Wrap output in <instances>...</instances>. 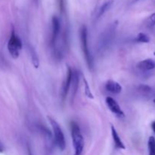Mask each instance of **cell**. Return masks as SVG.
Returning <instances> with one entry per match:
<instances>
[{
    "label": "cell",
    "instance_id": "cell-1",
    "mask_svg": "<svg viewBox=\"0 0 155 155\" xmlns=\"http://www.w3.org/2000/svg\"><path fill=\"white\" fill-rule=\"evenodd\" d=\"M71 132L74 148V155H81L84 148V139L81 133L80 127L74 121L71 123Z\"/></svg>",
    "mask_w": 155,
    "mask_h": 155
},
{
    "label": "cell",
    "instance_id": "cell-2",
    "mask_svg": "<svg viewBox=\"0 0 155 155\" xmlns=\"http://www.w3.org/2000/svg\"><path fill=\"white\" fill-rule=\"evenodd\" d=\"M80 42H81L82 51H83L86 64L89 69H92L93 68V59H92V56L88 46L87 28L86 26H83L80 29Z\"/></svg>",
    "mask_w": 155,
    "mask_h": 155
},
{
    "label": "cell",
    "instance_id": "cell-3",
    "mask_svg": "<svg viewBox=\"0 0 155 155\" xmlns=\"http://www.w3.org/2000/svg\"><path fill=\"white\" fill-rule=\"evenodd\" d=\"M115 30H116V24H113L101 33L98 44V50L100 51L103 52L110 47L115 36Z\"/></svg>",
    "mask_w": 155,
    "mask_h": 155
},
{
    "label": "cell",
    "instance_id": "cell-4",
    "mask_svg": "<svg viewBox=\"0 0 155 155\" xmlns=\"http://www.w3.org/2000/svg\"><path fill=\"white\" fill-rule=\"evenodd\" d=\"M48 119L49 120L50 124H51V128H52L56 145L61 151H64L66 148V141H65V137L63 131H62L60 125L57 123V121L54 120L51 117H48Z\"/></svg>",
    "mask_w": 155,
    "mask_h": 155
},
{
    "label": "cell",
    "instance_id": "cell-5",
    "mask_svg": "<svg viewBox=\"0 0 155 155\" xmlns=\"http://www.w3.org/2000/svg\"><path fill=\"white\" fill-rule=\"evenodd\" d=\"M21 48H22V42L18 36H17L15 30H12L10 39L8 42V50L11 56L15 59L18 58L20 55Z\"/></svg>",
    "mask_w": 155,
    "mask_h": 155
},
{
    "label": "cell",
    "instance_id": "cell-6",
    "mask_svg": "<svg viewBox=\"0 0 155 155\" xmlns=\"http://www.w3.org/2000/svg\"><path fill=\"white\" fill-rule=\"evenodd\" d=\"M61 32V21L57 16H53L51 18V33L50 45L51 48H55L56 42L58 39Z\"/></svg>",
    "mask_w": 155,
    "mask_h": 155
},
{
    "label": "cell",
    "instance_id": "cell-7",
    "mask_svg": "<svg viewBox=\"0 0 155 155\" xmlns=\"http://www.w3.org/2000/svg\"><path fill=\"white\" fill-rule=\"evenodd\" d=\"M73 76H74V71L71 67H68V72H67V76L64 79L63 85H62V91H61V97L62 101H64L67 95H68V92L71 87L73 81Z\"/></svg>",
    "mask_w": 155,
    "mask_h": 155
},
{
    "label": "cell",
    "instance_id": "cell-8",
    "mask_svg": "<svg viewBox=\"0 0 155 155\" xmlns=\"http://www.w3.org/2000/svg\"><path fill=\"white\" fill-rule=\"evenodd\" d=\"M106 104L107 106L108 107L109 110L112 112L113 114H114L115 115H117V117H125V114L123 111V110L121 109L120 106L118 104V103L117 102L116 100L114 99L111 97H107L105 98Z\"/></svg>",
    "mask_w": 155,
    "mask_h": 155
},
{
    "label": "cell",
    "instance_id": "cell-9",
    "mask_svg": "<svg viewBox=\"0 0 155 155\" xmlns=\"http://www.w3.org/2000/svg\"><path fill=\"white\" fill-rule=\"evenodd\" d=\"M105 89L110 93L117 95L122 92L123 88L119 83L113 80H110L106 83Z\"/></svg>",
    "mask_w": 155,
    "mask_h": 155
},
{
    "label": "cell",
    "instance_id": "cell-10",
    "mask_svg": "<svg viewBox=\"0 0 155 155\" xmlns=\"http://www.w3.org/2000/svg\"><path fill=\"white\" fill-rule=\"evenodd\" d=\"M137 68L142 71H152L155 69V61L150 58L141 61L137 64Z\"/></svg>",
    "mask_w": 155,
    "mask_h": 155
},
{
    "label": "cell",
    "instance_id": "cell-11",
    "mask_svg": "<svg viewBox=\"0 0 155 155\" xmlns=\"http://www.w3.org/2000/svg\"><path fill=\"white\" fill-rule=\"evenodd\" d=\"M111 135L112 138H113V141L114 142L115 147L118 148V149H126L125 145L122 142L120 137L117 132L116 129H115V127L113 125H111Z\"/></svg>",
    "mask_w": 155,
    "mask_h": 155
},
{
    "label": "cell",
    "instance_id": "cell-12",
    "mask_svg": "<svg viewBox=\"0 0 155 155\" xmlns=\"http://www.w3.org/2000/svg\"><path fill=\"white\" fill-rule=\"evenodd\" d=\"M72 93H71V98L74 99L75 97L76 93L77 92L79 86V73L77 71H74V76H73V81H72Z\"/></svg>",
    "mask_w": 155,
    "mask_h": 155
},
{
    "label": "cell",
    "instance_id": "cell-13",
    "mask_svg": "<svg viewBox=\"0 0 155 155\" xmlns=\"http://www.w3.org/2000/svg\"><path fill=\"white\" fill-rule=\"evenodd\" d=\"M113 4H114V0H108L107 2H104V4L100 7L99 10H98V15H97V18H101V17L106 12H107V11L112 7Z\"/></svg>",
    "mask_w": 155,
    "mask_h": 155
},
{
    "label": "cell",
    "instance_id": "cell-14",
    "mask_svg": "<svg viewBox=\"0 0 155 155\" xmlns=\"http://www.w3.org/2000/svg\"><path fill=\"white\" fill-rule=\"evenodd\" d=\"M135 42L139 43H148L150 42L149 36L144 33H139L135 38Z\"/></svg>",
    "mask_w": 155,
    "mask_h": 155
},
{
    "label": "cell",
    "instance_id": "cell-15",
    "mask_svg": "<svg viewBox=\"0 0 155 155\" xmlns=\"http://www.w3.org/2000/svg\"><path fill=\"white\" fill-rule=\"evenodd\" d=\"M148 154L155 155V138L154 136H151L148 139Z\"/></svg>",
    "mask_w": 155,
    "mask_h": 155
},
{
    "label": "cell",
    "instance_id": "cell-16",
    "mask_svg": "<svg viewBox=\"0 0 155 155\" xmlns=\"http://www.w3.org/2000/svg\"><path fill=\"white\" fill-rule=\"evenodd\" d=\"M138 90L142 94V95H148V94L151 93V91H152V89H151V86H148V85L142 84L139 85L138 86Z\"/></svg>",
    "mask_w": 155,
    "mask_h": 155
},
{
    "label": "cell",
    "instance_id": "cell-17",
    "mask_svg": "<svg viewBox=\"0 0 155 155\" xmlns=\"http://www.w3.org/2000/svg\"><path fill=\"white\" fill-rule=\"evenodd\" d=\"M146 25L148 27H153L155 26V13L150 15L146 21Z\"/></svg>",
    "mask_w": 155,
    "mask_h": 155
},
{
    "label": "cell",
    "instance_id": "cell-18",
    "mask_svg": "<svg viewBox=\"0 0 155 155\" xmlns=\"http://www.w3.org/2000/svg\"><path fill=\"white\" fill-rule=\"evenodd\" d=\"M83 78H84L83 80H84V82H85V94H86V95L88 97V98H94L93 95H92V92H91L87 81H86V80L85 79V77H83Z\"/></svg>",
    "mask_w": 155,
    "mask_h": 155
},
{
    "label": "cell",
    "instance_id": "cell-19",
    "mask_svg": "<svg viewBox=\"0 0 155 155\" xmlns=\"http://www.w3.org/2000/svg\"><path fill=\"white\" fill-rule=\"evenodd\" d=\"M57 2H58V5L60 12H64V9H65L64 0H57Z\"/></svg>",
    "mask_w": 155,
    "mask_h": 155
},
{
    "label": "cell",
    "instance_id": "cell-20",
    "mask_svg": "<svg viewBox=\"0 0 155 155\" xmlns=\"http://www.w3.org/2000/svg\"><path fill=\"white\" fill-rule=\"evenodd\" d=\"M151 128H152V130L154 131V133H155V121L152 122V124H151Z\"/></svg>",
    "mask_w": 155,
    "mask_h": 155
},
{
    "label": "cell",
    "instance_id": "cell-21",
    "mask_svg": "<svg viewBox=\"0 0 155 155\" xmlns=\"http://www.w3.org/2000/svg\"><path fill=\"white\" fill-rule=\"evenodd\" d=\"M28 154L29 155H33L32 154V152H31V150H30V148L28 147Z\"/></svg>",
    "mask_w": 155,
    "mask_h": 155
},
{
    "label": "cell",
    "instance_id": "cell-22",
    "mask_svg": "<svg viewBox=\"0 0 155 155\" xmlns=\"http://www.w3.org/2000/svg\"><path fill=\"white\" fill-rule=\"evenodd\" d=\"M2 148H1V147H0V153H1V152H2Z\"/></svg>",
    "mask_w": 155,
    "mask_h": 155
},
{
    "label": "cell",
    "instance_id": "cell-23",
    "mask_svg": "<svg viewBox=\"0 0 155 155\" xmlns=\"http://www.w3.org/2000/svg\"><path fill=\"white\" fill-rule=\"evenodd\" d=\"M153 101H154V104H155V98H154V100H153Z\"/></svg>",
    "mask_w": 155,
    "mask_h": 155
},
{
    "label": "cell",
    "instance_id": "cell-24",
    "mask_svg": "<svg viewBox=\"0 0 155 155\" xmlns=\"http://www.w3.org/2000/svg\"><path fill=\"white\" fill-rule=\"evenodd\" d=\"M35 2H38V0H35Z\"/></svg>",
    "mask_w": 155,
    "mask_h": 155
},
{
    "label": "cell",
    "instance_id": "cell-25",
    "mask_svg": "<svg viewBox=\"0 0 155 155\" xmlns=\"http://www.w3.org/2000/svg\"><path fill=\"white\" fill-rule=\"evenodd\" d=\"M154 55H155V51L154 52Z\"/></svg>",
    "mask_w": 155,
    "mask_h": 155
},
{
    "label": "cell",
    "instance_id": "cell-26",
    "mask_svg": "<svg viewBox=\"0 0 155 155\" xmlns=\"http://www.w3.org/2000/svg\"><path fill=\"white\" fill-rule=\"evenodd\" d=\"M154 96H155V93H154Z\"/></svg>",
    "mask_w": 155,
    "mask_h": 155
},
{
    "label": "cell",
    "instance_id": "cell-27",
    "mask_svg": "<svg viewBox=\"0 0 155 155\" xmlns=\"http://www.w3.org/2000/svg\"><path fill=\"white\" fill-rule=\"evenodd\" d=\"M136 1H138V0H136Z\"/></svg>",
    "mask_w": 155,
    "mask_h": 155
}]
</instances>
